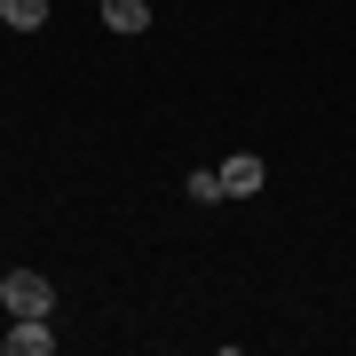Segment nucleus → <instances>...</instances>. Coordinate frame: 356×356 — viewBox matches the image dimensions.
I'll use <instances>...</instances> for the list:
<instances>
[{"label": "nucleus", "mask_w": 356, "mask_h": 356, "mask_svg": "<svg viewBox=\"0 0 356 356\" xmlns=\"http://www.w3.org/2000/svg\"><path fill=\"white\" fill-rule=\"evenodd\" d=\"M0 309H8V317H48L56 285L40 277V269H8V277H0Z\"/></svg>", "instance_id": "f257e3e1"}, {"label": "nucleus", "mask_w": 356, "mask_h": 356, "mask_svg": "<svg viewBox=\"0 0 356 356\" xmlns=\"http://www.w3.org/2000/svg\"><path fill=\"white\" fill-rule=\"evenodd\" d=\"M261 182H269V159L261 151H229L222 159V198H254Z\"/></svg>", "instance_id": "f03ea898"}, {"label": "nucleus", "mask_w": 356, "mask_h": 356, "mask_svg": "<svg viewBox=\"0 0 356 356\" xmlns=\"http://www.w3.org/2000/svg\"><path fill=\"white\" fill-rule=\"evenodd\" d=\"M0 348H8V356H48V348H56V332H48V317H8Z\"/></svg>", "instance_id": "7ed1b4c3"}, {"label": "nucleus", "mask_w": 356, "mask_h": 356, "mask_svg": "<svg viewBox=\"0 0 356 356\" xmlns=\"http://www.w3.org/2000/svg\"><path fill=\"white\" fill-rule=\"evenodd\" d=\"M103 8V24H111L119 40H135V32H151V0H95Z\"/></svg>", "instance_id": "20e7f679"}, {"label": "nucleus", "mask_w": 356, "mask_h": 356, "mask_svg": "<svg viewBox=\"0 0 356 356\" xmlns=\"http://www.w3.org/2000/svg\"><path fill=\"white\" fill-rule=\"evenodd\" d=\"M0 24H16V32H40V24H48V0H0Z\"/></svg>", "instance_id": "39448f33"}, {"label": "nucleus", "mask_w": 356, "mask_h": 356, "mask_svg": "<svg viewBox=\"0 0 356 356\" xmlns=\"http://www.w3.org/2000/svg\"><path fill=\"white\" fill-rule=\"evenodd\" d=\"M182 191H191L198 206H214V198H222V166H198V175H191V182H182Z\"/></svg>", "instance_id": "423d86ee"}]
</instances>
